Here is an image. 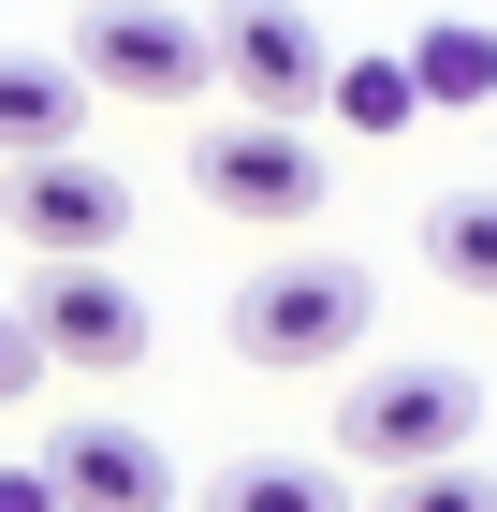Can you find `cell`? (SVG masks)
I'll return each instance as SVG.
<instances>
[{"mask_svg": "<svg viewBox=\"0 0 497 512\" xmlns=\"http://www.w3.org/2000/svg\"><path fill=\"white\" fill-rule=\"evenodd\" d=\"M366 322H381V278L351 249H278V264L234 278V352L249 366H337Z\"/></svg>", "mask_w": 497, "mask_h": 512, "instance_id": "obj_1", "label": "cell"}, {"mask_svg": "<svg viewBox=\"0 0 497 512\" xmlns=\"http://www.w3.org/2000/svg\"><path fill=\"white\" fill-rule=\"evenodd\" d=\"M468 439H483V381L468 366H366L337 395V454H366V469H439Z\"/></svg>", "mask_w": 497, "mask_h": 512, "instance_id": "obj_2", "label": "cell"}, {"mask_svg": "<svg viewBox=\"0 0 497 512\" xmlns=\"http://www.w3.org/2000/svg\"><path fill=\"white\" fill-rule=\"evenodd\" d=\"M59 59H74L88 88H117V103H205V88H220V44H205L176 0H88Z\"/></svg>", "mask_w": 497, "mask_h": 512, "instance_id": "obj_3", "label": "cell"}, {"mask_svg": "<svg viewBox=\"0 0 497 512\" xmlns=\"http://www.w3.org/2000/svg\"><path fill=\"white\" fill-rule=\"evenodd\" d=\"M191 191L220 205V220H322V147H307V118H205L191 132Z\"/></svg>", "mask_w": 497, "mask_h": 512, "instance_id": "obj_4", "label": "cell"}, {"mask_svg": "<svg viewBox=\"0 0 497 512\" xmlns=\"http://www.w3.org/2000/svg\"><path fill=\"white\" fill-rule=\"evenodd\" d=\"M0 220L44 249V264H103L117 235H132V191H117L103 161L74 147H44V161H0Z\"/></svg>", "mask_w": 497, "mask_h": 512, "instance_id": "obj_5", "label": "cell"}, {"mask_svg": "<svg viewBox=\"0 0 497 512\" xmlns=\"http://www.w3.org/2000/svg\"><path fill=\"white\" fill-rule=\"evenodd\" d=\"M15 308H30L44 366H88V381H132V366H147V293L103 278V264H44Z\"/></svg>", "mask_w": 497, "mask_h": 512, "instance_id": "obj_6", "label": "cell"}, {"mask_svg": "<svg viewBox=\"0 0 497 512\" xmlns=\"http://www.w3.org/2000/svg\"><path fill=\"white\" fill-rule=\"evenodd\" d=\"M220 88L234 103H264V118H307L322 103V74H337V44L307 30V0H220Z\"/></svg>", "mask_w": 497, "mask_h": 512, "instance_id": "obj_7", "label": "cell"}, {"mask_svg": "<svg viewBox=\"0 0 497 512\" xmlns=\"http://www.w3.org/2000/svg\"><path fill=\"white\" fill-rule=\"evenodd\" d=\"M44 483H59V512H176V454L147 425H59Z\"/></svg>", "mask_w": 497, "mask_h": 512, "instance_id": "obj_8", "label": "cell"}, {"mask_svg": "<svg viewBox=\"0 0 497 512\" xmlns=\"http://www.w3.org/2000/svg\"><path fill=\"white\" fill-rule=\"evenodd\" d=\"M88 132V74L44 59V44H0V161H44Z\"/></svg>", "mask_w": 497, "mask_h": 512, "instance_id": "obj_9", "label": "cell"}, {"mask_svg": "<svg viewBox=\"0 0 497 512\" xmlns=\"http://www.w3.org/2000/svg\"><path fill=\"white\" fill-rule=\"evenodd\" d=\"M191 512H351V483L322 469V454H220Z\"/></svg>", "mask_w": 497, "mask_h": 512, "instance_id": "obj_10", "label": "cell"}, {"mask_svg": "<svg viewBox=\"0 0 497 512\" xmlns=\"http://www.w3.org/2000/svg\"><path fill=\"white\" fill-rule=\"evenodd\" d=\"M410 88H424V103H497V30H483V15L410 30Z\"/></svg>", "mask_w": 497, "mask_h": 512, "instance_id": "obj_11", "label": "cell"}, {"mask_svg": "<svg viewBox=\"0 0 497 512\" xmlns=\"http://www.w3.org/2000/svg\"><path fill=\"white\" fill-rule=\"evenodd\" d=\"M424 264L454 293H497V191H439L424 205Z\"/></svg>", "mask_w": 497, "mask_h": 512, "instance_id": "obj_12", "label": "cell"}, {"mask_svg": "<svg viewBox=\"0 0 497 512\" xmlns=\"http://www.w3.org/2000/svg\"><path fill=\"white\" fill-rule=\"evenodd\" d=\"M322 103H337L351 132H410V118H424V88H410V59H337V74H322Z\"/></svg>", "mask_w": 497, "mask_h": 512, "instance_id": "obj_13", "label": "cell"}, {"mask_svg": "<svg viewBox=\"0 0 497 512\" xmlns=\"http://www.w3.org/2000/svg\"><path fill=\"white\" fill-rule=\"evenodd\" d=\"M366 512H497V469H468V454H439V469H381Z\"/></svg>", "mask_w": 497, "mask_h": 512, "instance_id": "obj_14", "label": "cell"}, {"mask_svg": "<svg viewBox=\"0 0 497 512\" xmlns=\"http://www.w3.org/2000/svg\"><path fill=\"white\" fill-rule=\"evenodd\" d=\"M44 381V337H30V308H0V410Z\"/></svg>", "mask_w": 497, "mask_h": 512, "instance_id": "obj_15", "label": "cell"}, {"mask_svg": "<svg viewBox=\"0 0 497 512\" xmlns=\"http://www.w3.org/2000/svg\"><path fill=\"white\" fill-rule=\"evenodd\" d=\"M0 512H59V483H44V454H15V469H0Z\"/></svg>", "mask_w": 497, "mask_h": 512, "instance_id": "obj_16", "label": "cell"}]
</instances>
